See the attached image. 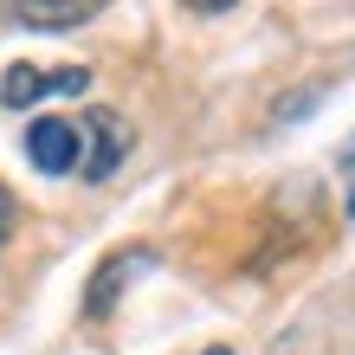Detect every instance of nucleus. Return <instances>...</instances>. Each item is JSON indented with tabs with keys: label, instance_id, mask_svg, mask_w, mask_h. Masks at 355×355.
<instances>
[{
	"label": "nucleus",
	"instance_id": "1",
	"mask_svg": "<svg viewBox=\"0 0 355 355\" xmlns=\"http://www.w3.org/2000/svg\"><path fill=\"white\" fill-rule=\"evenodd\" d=\"M26 162L39 175H78L85 168V123L78 116H33L26 123Z\"/></svg>",
	"mask_w": 355,
	"mask_h": 355
},
{
	"label": "nucleus",
	"instance_id": "2",
	"mask_svg": "<svg viewBox=\"0 0 355 355\" xmlns=\"http://www.w3.org/2000/svg\"><path fill=\"white\" fill-rule=\"evenodd\" d=\"M85 91H91L85 65H7V78H0V103L7 110H26L39 97H85Z\"/></svg>",
	"mask_w": 355,
	"mask_h": 355
},
{
	"label": "nucleus",
	"instance_id": "3",
	"mask_svg": "<svg viewBox=\"0 0 355 355\" xmlns=\"http://www.w3.org/2000/svg\"><path fill=\"white\" fill-rule=\"evenodd\" d=\"M78 123H85V168H78V175H85V181H110L116 162L130 155V130H123V116L116 110H85Z\"/></svg>",
	"mask_w": 355,
	"mask_h": 355
},
{
	"label": "nucleus",
	"instance_id": "4",
	"mask_svg": "<svg viewBox=\"0 0 355 355\" xmlns=\"http://www.w3.org/2000/svg\"><path fill=\"white\" fill-rule=\"evenodd\" d=\"M103 13V0H13V19L33 33H71Z\"/></svg>",
	"mask_w": 355,
	"mask_h": 355
},
{
	"label": "nucleus",
	"instance_id": "5",
	"mask_svg": "<svg viewBox=\"0 0 355 355\" xmlns=\"http://www.w3.org/2000/svg\"><path fill=\"white\" fill-rule=\"evenodd\" d=\"M149 265H155V259L142 252V245H136V252H116V259H103V265H97V284H91V297H85V310H91V317H103V310H110V304L123 297L130 271H149Z\"/></svg>",
	"mask_w": 355,
	"mask_h": 355
},
{
	"label": "nucleus",
	"instance_id": "6",
	"mask_svg": "<svg viewBox=\"0 0 355 355\" xmlns=\"http://www.w3.org/2000/svg\"><path fill=\"white\" fill-rule=\"evenodd\" d=\"M343 214L355 220V136L343 142Z\"/></svg>",
	"mask_w": 355,
	"mask_h": 355
},
{
	"label": "nucleus",
	"instance_id": "7",
	"mask_svg": "<svg viewBox=\"0 0 355 355\" xmlns=\"http://www.w3.org/2000/svg\"><path fill=\"white\" fill-rule=\"evenodd\" d=\"M13 226H19V200L7 194V187H0V245L13 239Z\"/></svg>",
	"mask_w": 355,
	"mask_h": 355
},
{
	"label": "nucleus",
	"instance_id": "8",
	"mask_svg": "<svg viewBox=\"0 0 355 355\" xmlns=\"http://www.w3.org/2000/svg\"><path fill=\"white\" fill-rule=\"evenodd\" d=\"M187 13H226V7H239V0H181Z\"/></svg>",
	"mask_w": 355,
	"mask_h": 355
},
{
	"label": "nucleus",
	"instance_id": "9",
	"mask_svg": "<svg viewBox=\"0 0 355 355\" xmlns=\"http://www.w3.org/2000/svg\"><path fill=\"white\" fill-rule=\"evenodd\" d=\"M200 355H233V349H226V343H214V349H200Z\"/></svg>",
	"mask_w": 355,
	"mask_h": 355
}]
</instances>
